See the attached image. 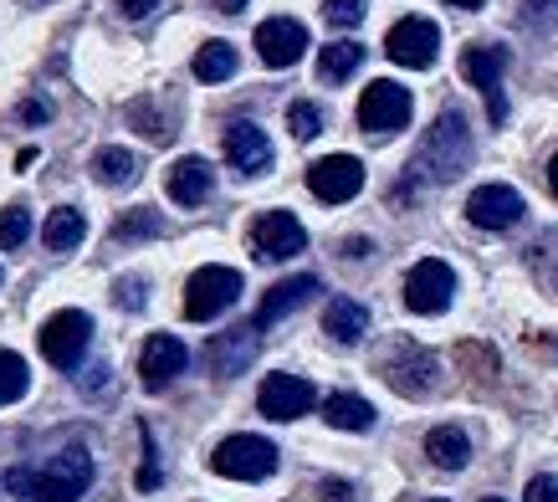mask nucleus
I'll return each instance as SVG.
<instances>
[{"label":"nucleus","instance_id":"nucleus-2","mask_svg":"<svg viewBox=\"0 0 558 502\" xmlns=\"http://www.w3.org/2000/svg\"><path fill=\"white\" fill-rule=\"evenodd\" d=\"M466 165H472V134H466V118H461L457 108H446V113L425 129L421 150H415V159H410V184L415 180L451 184Z\"/></svg>","mask_w":558,"mask_h":502},{"label":"nucleus","instance_id":"nucleus-43","mask_svg":"<svg viewBox=\"0 0 558 502\" xmlns=\"http://www.w3.org/2000/svg\"><path fill=\"white\" fill-rule=\"evenodd\" d=\"M246 5H252V0H216V11H226V16H241Z\"/></svg>","mask_w":558,"mask_h":502},{"label":"nucleus","instance_id":"nucleus-37","mask_svg":"<svg viewBox=\"0 0 558 502\" xmlns=\"http://www.w3.org/2000/svg\"><path fill=\"white\" fill-rule=\"evenodd\" d=\"M138 435H144V456H149V462H144V471H138V487L149 492V487H159V467H154V441H149V426H138Z\"/></svg>","mask_w":558,"mask_h":502},{"label":"nucleus","instance_id":"nucleus-40","mask_svg":"<svg viewBox=\"0 0 558 502\" xmlns=\"http://www.w3.org/2000/svg\"><path fill=\"white\" fill-rule=\"evenodd\" d=\"M318 492H323V502H354V487H349V482H333V477H328Z\"/></svg>","mask_w":558,"mask_h":502},{"label":"nucleus","instance_id":"nucleus-36","mask_svg":"<svg viewBox=\"0 0 558 502\" xmlns=\"http://www.w3.org/2000/svg\"><path fill=\"white\" fill-rule=\"evenodd\" d=\"M523 502H558V477H548V471H538V477L527 482Z\"/></svg>","mask_w":558,"mask_h":502},{"label":"nucleus","instance_id":"nucleus-3","mask_svg":"<svg viewBox=\"0 0 558 502\" xmlns=\"http://www.w3.org/2000/svg\"><path fill=\"white\" fill-rule=\"evenodd\" d=\"M210 467L231 482H262L277 471V446L262 441V435H226L216 452H210Z\"/></svg>","mask_w":558,"mask_h":502},{"label":"nucleus","instance_id":"nucleus-18","mask_svg":"<svg viewBox=\"0 0 558 502\" xmlns=\"http://www.w3.org/2000/svg\"><path fill=\"white\" fill-rule=\"evenodd\" d=\"M256 323H236V328H226V334H216L210 344H205V359H210V369L216 374H241V369L252 364V354H256Z\"/></svg>","mask_w":558,"mask_h":502},{"label":"nucleus","instance_id":"nucleus-42","mask_svg":"<svg viewBox=\"0 0 558 502\" xmlns=\"http://www.w3.org/2000/svg\"><path fill=\"white\" fill-rule=\"evenodd\" d=\"M369 236H349V241H343V256H349V262H359V256H369Z\"/></svg>","mask_w":558,"mask_h":502},{"label":"nucleus","instance_id":"nucleus-45","mask_svg":"<svg viewBox=\"0 0 558 502\" xmlns=\"http://www.w3.org/2000/svg\"><path fill=\"white\" fill-rule=\"evenodd\" d=\"M446 5H457V11H476V5H487V0H446Z\"/></svg>","mask_w":558,"mask_h":502},{"label":"nucleus","instance_id":"nucleus-22","mask_svg":"<svg viewBox=\"0 0 558 502\" xmlns=\"http://www.w3.org/2000/svg\"><path fill=\"white\" fill-rule=\"evenodd\" d=\"M425 456H430V467H440V471H461L472 462V441H466V431H457V426H436V431L425 435Z\"/></svg>","mask_w":558,"mask_h":502},{"label":"nucleus","instance_id":"nucleus-20","mask_svg":"<svg viewBox=\"0 0 558 502\" xmlns=\"http://www.w3.org/2000/svg\"><path fill=\"white\" fill-rule=\"evenodd\" d=\"M210 184H216V169L205 165L201 154H185V159H174L170 175H165V190H170L174 205H201L210 195Z\"/></svg>","mask_w":558,"mask_h":502},{"label":"nucleus","instance_id":"nucleus-47","mask_svg":"<svg viewBox=\"0 0 558 502\" xmlns=\"http://www.w3.org/2000/svg\"><path fill=\"white\" fill-rule=\"evenodd\" d=\"M548 283H554V287H558V272H554V277H548Z\"/></svg>","mask_w":558,"mask_h":502},{"label":"nucleus","instance_id":"nucleus-4","mask_svg":"<svg viewBox=\"0 0 558 502\" xmlns=\"http://www.w3.org/2000/svg\"><path fill=\"white\" fill-rule=\"evenodd\" d=\"M236 298H241V272L236 267H201L185 283V319L190 323H210V319H220Z\"/></svg>","mask_w":558,"mask_h":502},{"label":"nucleus","instance_id":"nucleus-34","mask_svg":"<svg viewBox=\"0 0 558 502\" xmlns=\"http://www.w3.org/2000/svg\"><path fill=\"white\" fill-rule=\"evenodd\" d=\"M523 26H533V32L558 26V0H523Z\"/></svg>","mask_w":558,"mask_h":502},{"label":"nucleus","instance_id":"nucleus-8","mask_svg":"<svg viewBox=\"0 0 558 502\" xmlns=\"http://www.w3.org/2000/svg\"><path fill=\"white\" fill-rule=\"evenodd\" d=\"M87 338H93V319L77 313V308H62V313H51V319L41 323L36 344H41V354H47V364L72 369L87 354Z\"/></svg>","mask_w":558,"mask_h":502},{"label":"nucleus","instance_id":"nucleus-38","mask_svg":"<svg viewBox=\"0 0 558 502\" xmlns=\"http://www.w3.org/2000/svg\"><path fill=\"white\" fill-rule=\"evenodd\" d=\"M119 302H123V308H144V283H138V277L129 283V277H123V283H119Z\"/></svg>","mask_w":558,"mask_h":502},{"label":"nucleus","instance_id":"nucleus-16","mask_svg":"<svg viewBox=\"0 0 558 502\" xmlns=\"http://www.w3.org/2000/svg\"><path fill=\"white\" fill-rule=\"evenodd\" d=\"M185 364H190V354L180 338L149 334L144 338V354H138V380H144V390H165L174 374H185Z\"/></svg>","mask_w":558,"mask_h":502},{"label":"nucleus","instance_id":"nucleus-6","mask_svg":"<svg viewBox=\"0 0 558 502\" xmlns=\"http://www.w3.org/2000/svg\"><path fill=\"white\" fill-rule=\"evenodd\" d=\"M410 87L389 83V77H374L369 87H364V98H359V129L364 134H400L410 123Z\"/></svg>","mask_w":558,"mask_h":502},{"label":"nucleus","instance_id":"nucleus-15","mask_svg":"<svg viewBox=\"0 0 558 502\" xmlns=\"http://www.w3.org/2000/svg\"><path fill=\"white\" fill-rule=\"evenodd\" d=\"M313 401H318V390H313V380H303V374H267V380H262V395H256V405H262L267 420H298L313 410Z\"/></svg>","mask_w":558,"mask_h":502},{"label":"nucleus","instance_id":"nucleus-35","mask_svg":"<svg viewBox=\"0 0 558 502\" xmlns=\"http://www.w3.org/2000/svg\"><path fill=\"white\" fill-rule=\"evenodd\" d=\"M129 118H134V123H144V134H149V139H170L174 134L170 123L154 113V103H134V108H129Z\"/></svg>","mask_w":558,"mask_h":502},{"label":"nucleus","instance_id":"nucleus-14","mask_svg":"<svg viewBox=\"0 0 558 502\" xmlns=\"http://www.w3.org/2000/svg\"><path fill=\"white\" fill-rule=\"evenodd\" d=\"M313 47L307 41V26L303 21H292V16H271L256 26V57L267 62V68H292V62H303V51Z\"/></svg>","mask_w":558,"mask_h":502},{"label":"nucleus","instance_id":"nucleus-25","mask_svg":"<svg viewBox=\"0 0 558 502\" xmlns=\"http://www.w3.org/2000/svg\"><path fill=\"white\" fill-rule=\"evenodd\" d=\"M364 68V47L359 41H328L318 51V77L323 83H343V77H354Z\"/></svg>","mask_w":558,"mask_h":502},{"label":"nucleus","instance_id":"nucleus-10","mask_svg":"<svg viewBox=\"0 0 558 502\" xmlns=\"http://www.w3.org/2000/svg\"><path fill=\"white\" fill-rule=\"evenodd\" d=\"M303 247H307V231L292 211H262V216L252 220L256 262H288V256H298Z\"/></svg>","mask_w":558,"mask_h":502},{"label":"nucleus","instance_id":"nucleus-44","mask_svg":"<svg viewBox=\"0 0 558 502\" xmlns=\"http://www.w3.org/2000/svg\"><path fill=\"white\" fill-rule=\"evenodd\" d=\"M548 190H554V195H558V154H554V159H548Z\"/></svg>","mask_w":558,"mask_h":502},{"label":"nucleus","instance_id":"nucleus-41","mask_svg":"<svg viewBox=\"0 0 558 502\" xmlns=\"http://www.w3.org/2000/svg\"><path fill=\"white\" fill-rule=\"evenodd\" d=\"M154 5H159V0H119V11L129 21H144V16H154Z\"/></svg>","mask_w":558,"mask_h":502},{"label":"nucleus","instance_id":"nucleus-30","mask_svg":"<svg viewBox=\"0 0 558 502\" xmlns=\"http://www.w3.org/2000/svg\"><path fill=\"white\" fill-rule=\"evenodd\" d=\"M457 364L476 380H497V349H487V344H457Z\"/></svg>","mask_w":558,"mask_h":502},{"label":"nucleus","instance_id":"nucleus-17","mask_svg":"<svg viewBox=\"0 0 558 502\" xmlns=\"http://www.w3.org/2000/svg\"><path fill=\"white\" fill-rule=\"evenodd\" d=\"M318 277H313V272H298V277H282V283L277 287H267V292H262V302H256V328H267V323H277V319H288V313H298V308H303L307 298H313V292H318Z\"/></svg>","mask_w":558,"mask_h":502},{"label":"nucleus","instance_id":"nucleus-5","mask_svg":"<svg viewBox=\"0 0 558 502\" xmlns=\"http://www.w3.org/2000/svg\"><path fill=\"white\" fill-rule=\"evenodd\" d=\"M379 369H385L389 390L405 395V401H421V395L436 390V354L421 349V344H410V338H400V344L389 349V359H379Z\"/></svg>","mask_w":558,"mask_h":502},{"label":"nucleus","instance_id":"nucleus-28","mask_svg":"<svg viewBox=\"0 0 558 502\" xmlns=\"http://www.w3.org/2000/svg\"><path fill=\"white\" fill-rule=\"evenodd\" d=\"M93 175H98V184H129L138 175V159L129 150H98Z\"/></svg>","mask_w":558,"mask_h":502},{"label":"nucleus","instance_id":"nucleus-19","mask_svg":"<svg viewBox=\"0 0 558 502\" xmlns=\"http://www.w3.org/2000/svg\"><path fill=\"white\" fill-rule=\"evenodd\" d=\"M226 159H231V169H241V175H267L271 169V139L256 129V123H231L226 129Z\"/></svg>","mask_w":558,"mask_h":502},{"label":"nucleus","instance_id":"nucleus-33","mask_svg":"<svg viewBox=\"0 0 558 502\" xmlns=\"http://www.w3.org/2000/svg\"><path fill=\"white\" fill-rule=\"evenodd\" d=\"M364 0H323V21L333 26V32H354L359 21H364Z\"/></svg>","mask_w":558,"mask_h":502},{"label":"nucleus","instance_id":"nucleus-24","mask_svg":"<svg viewBox=\"0 0 558 502\" xmlns=\"http://www.w3.org/2000/svg\"><path fill=\"white\" fill-rule=\"evenodd\" d=\"M83 236H87V216H83V211H77V205H57V211L47 216L41 241H47V251H72Z\"/></svg>","mask_w":558,"mask_h":502},{"label":"nucleus","instance_id":"nucleus-11","mask_svg":"<svg viewBox=\"0 0 558 502\" xmlns=\"http://www.w3.org/2000/svg\"><path fill=\"white\" fill-rule=\"evenodd\" d=\"M502 72H508V47H466L461 51V77L472 87L487 93V118L502 123L508 118V103H502Z\"/></svg>","mask_w":558,"mask_h":502},{"label":"nucleus","instance_id":"nucleus-9","mask_svg":"<svg viewBox=\"0 0 558 502\" xmlns=\"http://www.w3.org/2000/svg\"><path fill=\"white\" fill-rule=\"evenodd\" d=\"M385 57H389V62H400V68L425 72L440 57V26H436V21H425V16L395 21V26H389V36H385Z\"/></svg>","mask_w":558,"mask_h":502},{"label":"nucleus","instance_id":"nucleus-26","mask_svg":"<svg viewBox=\"0 0 558 502\" xmlns=\"http://www.w3.org/2000/svg\"><path fill=\"white\" fill-rule=\"evenodd\" d=\"M195 77H201V83L236 77V47H231V41H205V47L195 51Z\"/></svg>","mask_w":558,"mask_h":502},{"label":"nucleus","instance_id":"nucleus-46","mask_svg":"<svg viewBox=\"0 0 558 502\" xmlns=\"http://www.w3.org/2000/svg\"><path fill=\"white\" fill-rule=\"evenodd\" d=\"M482 502H508V498H482Z\"/></svg>","mask_w":558,"mask_h":502},{"label":"nucleus","instance_id":"nucleus-23","mask_svg":"<svg viewBox=\"0 0 558 502\" xmlns=\"http://www.w3.org/2000/svg\"><path fill=\"white\" fill-rule=\"evenodd\" d=\"M323 420H328L333 431H369V426H374V405L359 401V395L333 390V395L323 401Z\"/></svg>","mask_w":558,"mask_h":502},{"label":"nucleus","instance_id":"nucleus-1","mask_svg":"<svg viewBox=\"0 0 558 502\" xmlns=\"http://www.w3.org/2000/svg\"><path fill=\"white\" fill-rule=\"evenodd\" d=\"M5 487L21 502H77L93 487V456H87V446H68L47 467H11Z\"/></svg>","mask_w":558,"mask_h":502},{"label":"nucleus","instance_id":"nucleus-39","mask_svg":"<svg viewBox=\"0 0 558 502\" xmlns=\"http://www.w3.org/2000/svg\"><path fill=\"white\" fill-rule=\"evenodd\" d=\"M51 118V103L32 98V103H21V123H47Z\"/></svg>","mask_w":558,"mask_h":502},{"label":"nucleus","instance_id":"nucleus-12","mask_svg":"<svg viewBox=\"0 0 558 502\" xmlns=\"http://www.w3.org/2000/svg\"><path fill=\"white\" fill-rule=\"evenodd\" d=\"M307 190H313L323 205L354 201L359 190H364V165H359L354 154H328L318 165H307Z\"/></svg>","mask_w":558,"mask_h":502},{"label":"nucleus","instance_id":"nucleus-48","mask_svg":"<svg viewBox=\"0 0 558 502\" xmlns=\"http://www.w3.org/2000/svg\"><path fill=\"white\" fill-rule=\"evenodd\" d=\"M430 502H446V498H430Z\"/></svg>","mask_w":558,"mask_h":502},{"label":"nucleus","instance_id":"nucleus-21","mask_svg":"<svg viewBox=\"0 0 558 502\" xmlns=\"http://www.w3.org/2000/svg\"><path fill=\"white\" fill-rule=\"evenodd\" d=\"M323 334L333 338V344H359V338L369 334V308L354 298H333L328 308H323Z\"/></svg>","mask_w":558,"mask_h":502},{"label":"nucleus","instance_id":"nucleus-31","mask_svg":"<svg viewBox=\"0 0 558 502\" xmlns=\"http://www.w3.org/2000/svg\"><path fill=\"white\" fill-rule=\"evenodd\" d=\"M288 129H292V139H318L323 134V108L307 98L288 103Z\"/></svg>","mask_w":558,"mask_h":502},{"label":"nucleus","instance_id":"nucleus-13","mask_svg":"<svg viewBox=\"0 0 558 502\" xmlns=\"http://www.w3.org/2000/svg\"><path fill=\"white\" fill-rule=\"evenodd\" d=\"M523 195L512 190V184H482L466 195V220L482 226V231H512L518 220H523Z\"/></svg>","mask_w":558,"mask_h":502},{"label":"nucleus","instance_id":"nucleus-32","mask_svg":"<svg viewBox=\"0 0 558 502\" xmlns=\"http://www.w3.org/2000/svg\"><path fill=\"white\" fill-rule=\"evenodd\" d=\"M26 236H32V211H26V205H5V211H0V251L21 247Z\"/></svg>","mask_w":558,"mask_h":502},{"label":"nucleus","instance_id":"nucleus-7","mask_svg":"<svg viewBox=\"0 0 558 502\" xmlns=\"http://www.w3.org/2000/svg\"><path fill=\"white\" fill-rule=\"evenodd\" d=\"M451 298H457V272L446 267L440 256H425V262L410 267V277H405V308L410 313L436 319V313L451 308Z\"/></svg>","mask_w":558,"mask_h":502},{"label":"nucleus","instance_id":"nucleus-29","mask_svg":"<svg viewBox=\"0 0 558 502\" xmlns=\"http://www.w3.org/2000/svg\"><path fill=\"white\" fill-rule=\"evenodd\" d=\"M149 236H165L159 211H129V216L113 220V241H149Z\"/></svg>","mask_w":558,"mask_h":502},{"label":"nucleus","instance_id":"nucleus-27","mask_svg":"<svg viewBox=\"0 0 558 502\" xmlns=\"http://www.w3.org/2000/svg\"><path fill=\"white\" fill-rule=\"evenodd\" d=\"M26 390H32L26 359H21V354H11V349H0V405H16Z\"/></svg>","mask_w":558,"mask_h":502}]
</instances>
